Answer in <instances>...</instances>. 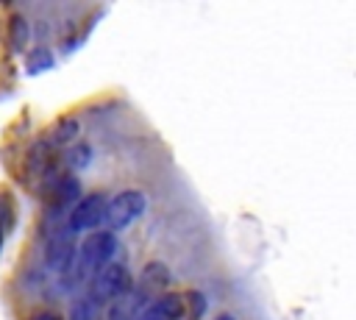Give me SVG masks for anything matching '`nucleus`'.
Listing matches in <instances>:
<instances>
[{
  "label": "nucleus",
  "instance_id": "nucleus-1",
  "mask_svg": "<svg viewBox=\"0 0 356 320\" xmlns=\"http://www.w3.org/2000/svg\"><path fill=\"white\" fill-rule=\"evenodd\" d=\"M147 206V198L142 189H122L117 192L114 198H108V206H106V225L108 231H120V228H128L134 220L142 217Z\"/></svg>",
  "mask_w": 356,
  "mask_h": 320
},
{
  "label": "nucleus",
  "instance_id": "nucleus-2",
  "mask_svg": "<svg viewBox=\"0 0 356 320\" xmlns=\"http://www.w3.org/2000/svg\"><path fill=\"white\" fill-rule=\"evenodd\" d=\"M128 289H131V275H128L125 264L108 262L106 267H100V270L95 273L89 298H92L95 303H108V301L114 303V301L122 298Z\"/></svg>",
  "mask_w": 356,
  "mask_h": 320
},
{
  "label": "nucleus",
  "instance_id": "nucleus-3",
  "mask_svg": "<svg viewBox=\"0 0 356 320\" xmlns=\"http://www.w3.org/2000/svg\"><path fill=\"white\" fill-rule=\"evenodd\" d=\"M114 250H117L114 231H92L78 248V262L86 273H97L100 267H106L111 262Z\"/></svg>",
  "mask_w": 356,
  "mask_h": 320
},
{
  "label": "nucleus",
  "instance_id": "nucleus-4",
  "mask_svg": "<svg viewBox=\"0 0 356 320\" xmlns=\"http://www.w3.org/2000/svg\"><path fill=\"white\" fill-rule=\"evenodd\" d=\"M106 206H108V198L103 192H89L86 198H81L70 211V234L97 228L106 220Z\"/></svg>",
  "mask_w": 356,
  "mask_h": 320
},
{
  "label": "nucleus",
  "instance_id": "nucleus-5",
  "mask_svg": "<svg viewBox=\"0 0 356 320\" xmlns=\"http://www.w3.org/2000/svg\"><path fill=\"white\" fill-rule=\"evenodd\" d=\"M81 200V181L72 173H50L44 178V203L50 209H67Z\"/></svg>",
  "mask_w": 356,
  "mask_h": 320
},
{
  "label": "nucleus",
  "instance_id": "nucleus-6",
  "mask_svg": "<svg viewBox=\"0 0 356 320\" xmlns=\"http://www.w3.org/2000/svg\"><path fill=\"white\" fill-rule=\"evenodd\" d=\"M72 259H75V245L70 239V231L53 234L47 239V245H44V262H47V267L50 270H70Z\"/></svg>",
  "mask_w": 356,
  "mask_h": 320
},
{
  "label": "nucleus",
  "instance_id": "nucleus-7",
  "mask_svg": "<svg viewBox=\"0 0 356 320\" xmlns=\"http://www.w3.org/2000/svg\"><path fill=\"white\" fill-rule=\"evenodd\" d=\"M184 312H186L184 295L164 292V295H159L147 309H142V314H139L136 320H181Z\"/></svg>",
  "mask_w": 356,
  "mask_h": 320
},
{
  "label": "nucleus",
  "instance_id": "nucleus-8",
  "mask_svg": "<svg viewBox=\"0 0 356 320\" xmlns=\"http://www.w3.org/2000/svg\"><path fill=\"white\" fill-rule=\"evenodd\" d=\"M75 136H78V120H75V117H61V120H56V122L44 131V136H42L39 142H42L47 150H58V147L75 142Z\"/></svg>",
  "mask_w": 356,
  "mask_h": 320
},
{
  "label": "nucleus",
  "instance_id": "nucleus-9",
  "mask_svg": "<svg viewBox=\"0 0 356 320\" xmlns=\"http://www.w3.org/2000/svg\"><path fill=\"white\" fill-rule=\"evenodd\" d=\"M167 287H170V270H167V264H161V262H147L145 270H142V275H139L136 289H139L145 298H150V295H156V292H161V289H167Z\"/></svg>",
  "mask_w": 356,
  "mask_h": 320
},
{
  "label": "nucleus",
  "instance_id": "nucleus-10",
  "mask_svg": "<svg viewBox=\"0 0 356 320\" xmlns=\"http://www.w3.org/2000/svg\"><path fill=\"white\" fill-rule=\"evenodd\" d=\"M89 161H92V147H89V145H75V147L67 150V164H70L72 170H81V167H86Z\"/></svg>",
  "mask_w": 356,
  "mask_h": 320
},
{
  "label": "nucleus",
  "instance_id": "nucleus-11",
  "mask_svg": "<svg viewBox=\"0 0 356 320\" xmlns=\"http://www.w3.org/2000/svg\"><path fill=\"white\" fill-rule=\"evenodd\" d=\"M25 42H28V22H25V17H14L11 19V47L22 50Z\"/></svg>",
  "mask_w": 356,
  "mask_h": 320
},
{
  "label": "nucleus",
  "instance_id": "nucleus-12",
  "mask_svg": "<svg viewBox=\"0 0 356 320\" xmlns=\"http://www.w3.org/2000/svg\"><path fill=\"white\" fill-rule=\"evenodd\" d=\"M53 64V56L44 50V47H39V50H33L31 53V58H28V67H31V72H39V70H47Z\"/></svg>",
  "mask_w": 356,
  "mask_h": 320
},
{
  "label": "nucleus",
  "instance_id": "nucleus-13",
  "mask_svg": "<svg viewBox=\"0 0 356 320\" xmlns=\"http://www.w3.org/2000/svg\"><path fill=\"white\" fill-rule=\"evenodd\" d=\"M92 309H95V301L86 295L81 303H75V309H72V320H92V317H95Z\"/></svg>",
  "mask_w": 356,
  "mask_h": 320
},
{
  "label": "nucleus",
  "instance_id": "nucleus-14",
  "mask_svg": "<svg viewBox=\"0 0 356 320\" xmlns=\"http://www.w3.org/2000/svg\"><path fill=\"white\" fill-rule=\"evenodd\" d=\"M184 301H189V303H192V309H189V312H192V317L197 320V317L203 314V309H206V298H203L200 292H186V295H184Z\"/></svg>",
  "mask_w": 356,
  "mask_h": 320
},
{
  "label": "nucleus",
  "instance_id": "nucleus-15",
  "mask_svg": "<svg viewBox=\"0 0 356 320\" xmlns=\"http://www.w3.org/2000/svg\"><path fill=\"white\" fill-rule=\"evenodd\" d=\"M31 320H64V317L56 314V312H39V314H33Z\"/></svg>",
  "mask_w": 356,
  "mask_h": 320
},
{
  "label": "nucleus",
  "instance_id": "nucleus-16",
  "mask_svg": "<svg viewBox=\"0 0 356 320\" xmlns=\"http://www.w3.org/2000/svg\"><path fill=\"white\" fill-rule=\"evenodd\" d=\"M217 320H234V314H220Z\"/></svg>",
  "mask_w": 356,
  "mask_h": 320
},
{
  "label": "nucleus",
  "instance_id": "nucleus-17",
  "mask_svg": "<svg viewBox=\"0 0 356 320\" xmlns=\"http://www.w3.org/2000/svg\"><path fill=\"white\" fill-rule=\"evenodd\" d=\"M0 248H3V228H0Z\"/></svg>",
  "mask_w": 356,
  "mask_h": 320
}]
</instances>
